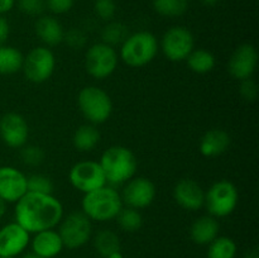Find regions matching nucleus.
Listing matches in <instances>:
<instances>
[{
	"instance_id": "obj_1",
	"label": "nucleus",
	"mask_w": 259,
	"mask_h": 258,
	"mask_svg": "<svg viewBox=\"0 0 259 258\" xmlns=\"http://www.w3.org/2000/svg\"><path fill=\"white\" fill-rule=\"evenodd\" d=\"M15 222L29 234L55 229L63 218V206L52 194L27 191L15 202Z\"/></svg>"
},
{
	"instance_id": "obj_2",
	"label": "nucleus",
	"mask_w": 259,
	"mask_h": 258,
	"mask_svg": "<svg viewBox=\"0 0 259 258\" xmlns=\"http://www.w3.org/2000/svg\"><path fill=\"white\" fill-rule=\"evenodd\" d=\"M81 207L83 214L90 220L110 222L115 219L123 207V200L115 189L105 185L100 189L83 194Z\"/></svg>"
},
{
	"instance_id": "obj_3",
	"label": "nucleus",
	"mask_w": 259,
	"mask_h": 258,
	"mask_svg": "<svg viewBox=\"0 0 259 258\" xmlns=\"http://www.w3.org/2000/svg\"><path fill=\"white\" fill-rule=\"evenodd\" d=\"M100 166L106 182L113 185L125 184L136 175L138 161L129 148L124 146H111L104 151Z\"/></svg>"
},
{
	"instance_id": "obj_4",
	"label": "nucleus",
	"mask_w": 259,
	"mask_h": 258,
	"mask_svg": "<svg viewBox=\"0 0 259 258\" xmlns=\"http://www.w3.org/2000/svg\"><path fill=\"white\" fill-rule=\"evenodd\" d=\"M158 53V40L153 33L139 30L128 35L120 47V58L129 67H142L154 60Z\"/></svg>"
},
{
	"instance_id": "obj_5",
	"label": "nucleus",
	"mask_w": 259,
	"mask_h": 258,
	"mask_svg": "<svg viewBox=\"0 0 259 258\" xmlns=\"http://www.w3.org/2000/svg\"><path fill=\"white\" fill-rule=\"evenodd\" d=\"M77 104L82 115L91 124L105 123L113 111V101L106 91L98 86H86L78 93Z\"/></svg>"
},
{
	"instance_id": "obj_6",
	"label": "nucleus",
	"mask_w": 259,
	"mask_h": 258,
	"mask_svg": "<svg viewBox=\"0 0 259 258\" xmlns=\"http://www.w3.org/2000/svg\"><path fill=\"white\" fill-rule=\"evenodd\" d=\"M239 202L237 186L228 180H220L212 184L205 192L204 206L209 215L214 218H225L232 214Z\"/></svg>"
},
{
	"instance_id": "obj_7",
	"label": "nucleus",
	"mask_w": 259,
	"mask_h": 258,
	"mask_svg": "<svg viewBox=\"0 0 259 258\" xmlns=\"http://www.w3.org/2000/svg\"><path fill=\"white\" fill-rule=\"evenodd\" d=\"M57 232L62 239L63 247L77 249L90 240L93 235V224L82 211H73L62 218Z\"/></svg>"
},
{
	"instance_id": "obj_8",
	"label": "nucleus",
	"mask_w": 259,
	"mask_h": 258,
	"mask_svg": "<svg viewBox=\"0 0 259 258\" xmlns=\"http://www.w3.org/2000/svg\"><path fill=\"white\" fill-rule=\"evenodd\" d=\"M118 53L115 48L105 43L90 46L85 53V68L90 76L98 80L108 78L118 67Z\"/></svg>"
},
{
	"instance_id": "obj_9",
	"label": "nucleus",
	"mask_w": 259,
	"mask_h": 258,
	"mask_svg": "<svg viewBox=\"0 0 259 258\" xmlns=\"http://www.w3.org/2000/svg\"><path fill=\"white\" fill-rule=\"evenodd\" d=\"M56 57L47 47H35L28 52L23 60L22 70L25 77L34 83H42L53 75Z\"/></svg>"
},
{
	"instance_id": "obj_10",
	"label": "nucleus",
	"mask_w": 259,
	"mask_h": 258,
	"mask_svg": "<svg viewBox=\"0 0 259 258\" xmlns=\"http://www.w3.org/2000/svg\"><path fill=\"white\" fill-rule=\"evenodd\" d=\"M195 46L194 35L187 28L176 25L164 32L161 39V50L163 55L174 62L185 61L192 52Z\"/></svg>"
},
{
	"instance_id": "obj_11",
	"label": "nucleus",
	"mask_w": 259,
	"mask_h": 258,
	"mask_svg": "<svg viewBox=\"0 0 259 258\" xmlns=\"http://www.w3.org/2000/svg\"><path fill=\"white\" fill-rule=\"evenodd\" d=\"M68 179L71 185L83 194L100 189L108 184L100 163L89 159L73 164L68 174Z\"/></svg>"
},
{
	"instance_id": "obj_12",
	"label": "nucleus",
	"mask_w": 259,
	"mask_h": 258,
	"mask_svg": "<svg viewBox=\"0 0 259 258\" xmlns=\"http://www.w3.org/2000/svg\"><path fill=\"white\" fill-rule=\"evenodd\" d=\"M157 190L153 182L147 177H133L126 182L120 195L123 204L133 209H144L156 199Z\"/></svg>"
},
{
	"instance_id": "obj_13",
	"label": "nucleus",
	"mask_w": 259,
	"mask_h": 258,
	"mask_svg": "<svg viewBox=\"0 0 259 258\" xmlns=\"http://www.w3.org/2000/svg\"><path fill=\"white\" fill-rule=\"evenodd\" d=\"M30 242V234L17 222L0 228V257L18 258Z\"/></svg>"
},
{
	"instance_id": "obj_14",
	"label": "nucleus",
	"mask_w": 259,
	"mask_h": 258,
	"mask_svg": "<svg viewBox=\"0 0 259 258\" xmlns=\"http://www.w3.org/2000/svg\"><path fill=\"white\" fill-rule=\"evenodd\" d=\"M258 65L257 48L250 43H243L235 48L228 62V71L237 80L252 77Z\"/></svg>"
},
{
	"instance_id": "obj_15",
	"label": "nucleus",
	"mask_w": 259,
	"mask_h": 258,
	"mask_svg": "<svg viewBox=\"0 0 259 258\" xmlns=\"http://www.w3.org/2000/svg\"><path fill=\"white\" fill-rule=\"evenodd\" d=\"M29 137L27 120L18 113H7L0 118V138L10 148H22Z\"/></svg>"
},
{
	"instance_id": "obj_16",
	"label": "nucleus",
	"mask_w": 259,
	"mask_h": 258,
	"mask_svg": "<svg viewBox=\"0 0 259 258\" xmlns=\"http://www.w3.org/2000/svg\"><path fill=\"white\" fill-rule=\"evenodd\" d=\"M27 176L13 166L0 167V199L7 202H17L27 194Z\"/></svg>"
},
{
	"instance_id": "obj_17",
	"label": "nucleus",
	"mask_w": 259,
	"mask_h": 258,
	"mask_svg": "<svg viewBox=\"0 0 259 258\" xmlns=\"http://www.w3.org/2000/svg\"><path fill=\"white\" fill-rule=\"evenodd\" d=\"M174 199L184 209L195 211L204 206L205 191L195 180L182 179L175 185Z\"/></svg>"
},
{
	"instance_id": "obj_18",
	"label": "nucleus",
	"mask_w": 259,
	"mask_h": 258,
	"mask_svg": "<svg viewBox=\"0 0 259 258\" xmlns=\"http://www.w3.org/2000/svg\"><path fill=\"white\" fill-rule=\"evenodd\" d=\"M32 252L42 258H55L62 252L63 243L60 234L55 229L42 230L34 233V237L29 242Z\"/></svg>"
},
{
	"instance_id": "obj_19",
	"label": "nucleus",
	"mask_w": 259,
	"mask_h": 258,
	"mask_svg": "<svg viewBox=\"0 0 259 258\" xmlns=\"http://www.w3.org/2000/svg\"><path fill=\"white\" fill-rule=\"evenodd\" d=\"M220 225L217 218L211 215L200 217L190 228V237L195 244L209 245L219 235Z\"/></svg>"
},
{
	"instance_id": "obj_20",
	"label": "nucleus",
	"mask_w": 259,
	"mask_h": 258,
	"mask_svg": "<svg viewBox=\"0 0 259 258\" xmlns=\"http://www.w3.org/2000/svg\"><path fill=\"white\" fill-rule=\"evenodd\" d=\"M34 30L38 38L46 46L53 47V46H57L61 42H63L65 30H63V27L60 23V20L56 19L55 17L40 15L37 19V22H35Z\"/></svg>"
},
{
	"instance_id": "obj_21",
	"label": "nucleus",
	"mask_w": 259,
	"mask_h": 258,
	"mask_svg": "<svg viewBox=\"0 0 259 258\" xmlns=\"http://www.w3.org/2000/svg\"><path fill=\"white\" fill-rule=\"evenodd\" d=\"M230 136L223 129H210L200 141V153L205 157H217L224 153L230 146Z\"/></svg>"
},
{
	"instance_id": "obj_22",
	"label": "nucleus",
	"mask_w": 259,
	"mask_h": 258,
	"mask_svg": "<svg viewBox=\"0 0 259 258\" xmlns=\"http://www.w3.org/2000/svg\"><path fill=\"white\" fill-rule=\"evenodd\" d=\"M73 146L80 152H90L100 142V132L94 124H82L73 133Z\"/></svg>"
},
{
	"instance_id": "obj_23",
	"label": "nucleus",
	"mask_w": 259,
	"mask_h": 258,
	"mask_svg": "<svg viewBox=\"0 0 259 258\" xmlns=\"http://www.w3.org/2000/svg\"><path fill=\"white\" fill-rule=\"evenodd\" d=\"M24 56L12 46H0V75H13L22 70Z\"/></svg>"
},
{
	"instance_id": "obj_24",
	"label": "nucleus",
	"mask_w": 259,
	"mask_h": 258,
	"mask_svg": "<svg viewBox=\"0 0 259 258\" xmlns=\"http://www.w3.org/2000/svg\"><path fill=\"white\" fill-rule=\"evenodd\" d=\"M94 247L103 258L120 250V238L114 230L101 229L94 237Z\"/></svg>"
},
{
	"instance_id": "obj_25",
	"label": "nucleus",
	"mask_w": 259,
	"mask_h": 258,
	"mask_svg": "<svg viewBox=\"0 0 259 258\" xmlns=\"http://www.w3.org/2000/svg\"><path fill=\"white\" fill-rule=\"evenodd\" d=\"M187 66L191 71L196 73H207L215 67V56L210 51L199 48L192 50V52L186 58Z\"/></svg>"
},
{
	"instance_id": "obj_26",
	"label": "nucleus",
	"mask_w": 259,
	"mask_h": 258,
	"mask_svg": "<svg viewBox=\"0 0 259 258\" xmlns=\"http://www.w3.org/2000/svg\"><path fill=\"white\" fill-rule=\"evenodd\" d=\"M237 250V243L232 238L218 235L209 244L207 258H235Z\"/></svg>"
},
{
	"instance_id": "obj_27",
	"label": "nucleus",
	"mask_w": 259,
	"mask_h": 258,
	"mask_svg": "<svg viewBox=\"0 0 259 258\" xmlns=\"http://www.w3.org/2000/svg\"><path fill=\"white\" fill-rule=\"evenodd\" d=\"M129 29L121 22H109L101 30V40L110 47L123 45L124 40L128 38Z\"/></svg>"
},
{
	"instance_id": "obj_28",
	"label": "nucleus",
	"mask_w": 259,
	"mask_h": 258,
	"mask_svg": "<svg viewBox=\"0 0 259 258\" xmlns=\"http://www.w3.org/2000/svg\"><path fill=\"white\" fill-rule=\"evenodd\" d=\"M153 8L162 17H181L189 9V0H153Z\"/></svg>"
},
{
	"instance_id": "obj_29",
	"label": "nucleus",
	"mask_w": 259,
	"mask_h": 258,
	"mask_svg": "<svg viewBox=\"0 0 259 258\" xmlns=\"http://www.w3.org/2000/svg\"><path fill=\"white\" fill-rule=\"evenodd\" d=\"M115 219L119 228L128 233L137 232V230L141 229L142 224H143V218H142L141 212L137 209L128 206L121 207V210L116 215Z\"/></svg>"
},
{
	"instance_id": "obj_30",
	"label": "nucleus",
	"mask_w": 259,
	"mask_h": 258,
	"mask_svg": "<svg viewBox=\"0 0 259 258\" xmlns=\"http://www.w3.org/2000/svg\"><path fill=\"white\" fill-rule=\"evenodd\" d=\"M27 189L30 192H38V194H52L53 182L50 177L45 175L35 174L27 177Z\"/></svg>"
},
{
	"instance_id": "obj_31",
	"label": "nucleus",
	"mask_w": 259,
	"mask_h": 258,
	"mask_svg": "<svg viewBox=\"0 0 259 258\" xmlns=\"http://www.w3.org/2000/svg\"><path fill=\"white\" fill-rule=\"evenodd\" d=\"M45 151L38 146H23L20 157L22 161L28 166H39L45 161Z\"/></svg>"
},
{
	"instance_id": "obj_32",
	"label": "nucleus",
	"mask_w": 259,
	"mask_h": 258,
	"mask_svg": "<svg viewBox=\"0 0 259 258\" xmlns=\"http://www.w3.org/2000/svg\"><path fill=\"white\" fill-rule=\"evenodd\" d=\"M94 12L101 20L110 22L116 13V4L114 0H95Z\"/></svg>"
},
{
	"instance_id": "obj_33",
	"label": "nucleus",
	"mask_w": 259,
	"mask_h": 258,
	"mask_svg": "<svg viewBox=\"0 0 259 258\" xmlns=\"http://www.w3.org/2000/svg\"><path fill=\"white\" fill-rule=\"evenodd\" d=\"M15 3L20 12L30 17H40L46 10L45 0H15Z\"/></svg>"
},
{
	"instance_id": "obj_34",
	"label": "nucleus",
	"mask_w": 259,
	"mask_h": 258,
	"mask_svg": "<svg viewBox=\"0 0 259 258\" xmlns=\"http://www.w3.org/2000/svg\"><path fill=\"white\" fill-rule=\"evenodd\" d=\"M63 40L72 50H81L88 43V37H86L85 32L82 29H80V28H71L67 32H65Z\"/></svg>"
},
{
	"instance_id": "obj_35",
	"label": "nucleus",
	"mask_w": 259,
	"mask_h": 258,
	"mask_svg": "<svg viewBox=\"0 0 259 258\" xmlns=\"http://www.w3.org/2000/svg\"><path fill=\"white\" fill-rule=\"evenodd\" d=\"M239 91H240V95H242V98L244 99V100L253 103V101H255V99H257L258 96L257 82H255L252 77L242 80L240 81Z\"/></svg>"
},
{
	"instance_id": "obj_36",
	"label": "nucleus",
	"mask_w": 259,
	"mask_h": 258,
	"mask_svg": "<svg viewBox=\"0 0 259 258\" xmlns=\"http://www.w3.org/2000/svg\"><path fill=\"white\" fill-rule=\"evenodd\" d=\"M46 8L53 14H65L72 9L75 0H45Z\"/></svg>"
},
{
	"instance_id": "obj_37",
	"label": "nucleus",
	"mask_w": 259,
	"mask_h": 258,
	"mask_svg": "<svg viewBox=\"0 0 259 258\" xmlns=\"http://www.w3.org/2000/svg\"><path fill=\"white\" fill-rule=\"evenodd\" d=\"M10 33V27L8 20L5 19L3 15H0V46L4 45L7 42L8 37H9Z\"/></svg>"
},
{
	"instance_id": "obj_38",
	"label": "nucleus",
	"mask_w": 259,
	"mask_h": 258,
	"mask_svg": "<svg viewBox=\"0 0 259 258\" xmlns=\"http://www.w3.org/2000/svg\"><path fill=\"white\" fill-rule=\"evenodd\" d=\"M15 0H0V15L10 12L14 8Z\"/></svg>"
},
{
	"instance_id": "obj_39",
	"label": "nucleus",
	"mask_w": 259,
	"mask_h": 258,
	"mask_svg": "<svg viewBox=\"0 0 259 258\" xmlns=\"http://www.w3.org/2000/svg\"><path fill=\"white\" fill-rule=\"evenodd\" d=\"M243 258H259L258 249H257V248H253V249L248 250V252L245 253V255Z\"/></svg>"
},
{
	"instance_id": "obj_40",
	"label": "nucleus",
	"mask_w": 259,
	"mask_h": 258,
	"mask_svg": "<svg viewBox=\"0 0 259 258\" xmlns=\"http://www.w3.org/2000/svg\"><path fill=\"white\" fill-rule=\"evenodd\" d=\"M219 2L220 0H201V3L205 7H215Z\"/></svg>"
},
{
	"instance_id": "obj_41",
	"label": "nucleus",
	"mask_w": 259,
	"mask_h": 258,
	"mask_svg": "<svg viewBox=\"0 0 259 258\" xmlns=\"http://www.w3.org/2000/svg\"><path fill=\"white\" fill-rule=\"evenodd\" d=\"M5 210H7V204H5V202L3 201L2 199H0V219H2V218L4 217Z\"/></svg>"
},
{
	"instance_id": "obj_42",
	"label": "nucleus",
	"mask_w": 259,
	"mask_h": 258,
	"mask_svg": "<svg viewBox=\"0 0 259 258\" xmlns=\"http://www.w3.org/2000/svg\"><path fill=\"white\" fill-rule=\"evenodd\" d=\"M106 258H124V257H123V254H121L120 250H118V252L111 253V254L109 255V257H106Z\"/></svg>"
},
{
	"instance_id": "obj_43",
	"label": "nucleus",
	"mask_w": 259,
	"mask_h": 258,
	"mask_svg": "<svg viewBox=\"0 0 259 258\" xmlns=\"http://www.w3.org/2000/svg\"><path fill=\"white\" fill-rule=\"evenodd\" d=\"M22 258H42V257H39V255H37L35 254V253H28V254H25V255H23Z\"/></svg>"
},
{
	"instance_id": "obj_44",
	"label": "nucleus",
	"mask_w": 259,
	"mask_h": 258,
	"mask_svg": "<svg viewBox=\"0 0 259 258\" xmlns=\"http://www.w3.org/2000/svg\"><path fill=\"white\" fill-rule=\"evenodd\" d=\"M0 258H12V257H0Z\"/></svg>"
}]
</instances>
